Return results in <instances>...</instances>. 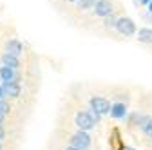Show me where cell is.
<instances>
[{
	"label": "cell",
	"instance_id": "obj_1",
	"mask_svg": "<svg viewBox=\"0 0 152 150\" xmlns=\"http://www.w3.org/2000/svg\"><path fill=\"white\" fill-rule=\"evenodd\" d=\"M98 121H100V116L94 114L92 110H78L76 116H74V125L78 127L80 130H83V132L94 128Z\"/></svg>",
	"mask_w": 152,
	"mask_h": 150
},
{
	"label": "cell",
	"instance_id": "obj_2",
	"mask_svg": "<svg viewBox=\"0 0 152 150\" xmlns=\"http://www.w3.org/2000/svg\"><path fill=\"white\" fill-rule=\"evenodd\" d=\"M92 145V139L87 132L83 130H78V132H74L69 139V146L72 148H80V150H89V146Z\"/></svg>",
	"mask_w": 152,
	"mask_h": 150
},
{
	"label": "cell",
	"instance_id": "obj_3",
	"mask_svg": "<svg viewBox=\"0 0 152 150\" xmlns=\"http://www.w3.org/2000/svg\"><path fill=\"white\" fill-rule=\"evenodd\" d=\"M89 105H91V110L98 116H103V114L110 112V101L103 96H92L89 100Z\"/></svg>",
	"mask_w": 152,
	"mask_h": 150
},
{
	"label": "cell",
	"instance_id": "obj_4",
	"mask_svg": "<svg viewBox=\"0 0 152 150\" xmlns=\"http://www.w3.org/2000/svg\"><path fill=\"white\" fill-rule=\"evenodd\" d=\"M114 29H118L121 34H125V36H132L136 33V24H134V20L132 18H129V16H121V18H118L116 20V27Z\"/></svg>",
	"mask_w": 152,
	"mask_h": 150
},
{
	"label": "cell",
	"instance_id": "obj_5",
	"mask_svg": "<svg viewBox=\"0 0 152 150\" xmlns=\"http://www.w3.org/2000/svg\"><path fill=\"white\" fill-rule=\"evenodd\" d=\"M94 15L96 16H102V18H107L112 15V4L110 0H96V6H94Z\"/></svg>",
	"mask_w": 152,
	"mask_h": 150
},
{
	"label": "cell",
	"instance_id": "obj_6",
	"mask_svg": "<svg viewBox=\"0 0 152 150\" xmlns=\"http://www.w3.org/2000/svg\"><path fill=\"white\" fill-rule=\"evenodd\" d=\"M2 92H4V98H18L22 92V87L18 82H11V83H2Z\"/></svg>",
	"mask_w": 152,
	"mask_h": 150
},
{
	"label": "cell",
	"instance_id": "obj_7",
	"mask_svg": "<svg viewBox=\"0 0 152 150\" xmlns=\"http://www.w3.org/2000/svg\"><path fill=\"white\" fill-rule=\"evenodd\" d=\"M109 114H110V118H114V119H123V118H127V103H123V101L112 103Z\"/></svg>",
	"mask_w": 152,
	"mask_h": 150
},
{
	"label": "cell",
	"instance_id": "obj_8",
	"mask_svg": "<svg viewBox=\"0 0 152 150\" xmlns=\"http://www.w3.org/2000/svg\"><path fill=\"white\" fill-rule=\"evenodd\" d=\"M0 67H9L13 71H18L20 69V60L15 58V56H11V54H7V52H4L2 56H0Z\"/></svg>",
	"mask_w": 152,
	"mask_h": 150
},
{
	"label": "cell",
	"instance_id": "obj_9",
	"mask_svg": "<svg viewBox=\"0 0 152 150\" xmlns=\"http://www.w3.org/2000/svg\"><path fill=\"white\" fill-rule=\"evenodd\" d=\"M0 82H2V83L18 82V72L9 69V67H0Z\"/></svg>",
	"mask_w": 152,
	"mask_h": 150
},
{
	"label": "cell",
	"instance_id": "obj_10",
	"mask_svg": "<svg viewBox=\"0 0 152 150\" xmlns=\"http://www.w3.org/2000/svg\"><path fill=\"white\" fill-rule=\"evenodd\" d=\"M6 52L11 54V56H15V58H18V56L24 52V45L18 42V40H9L6 44Z\"/></svg>",
	"mask_w": 152,
	"mask_h": 150
},
{
	"label": "cell",
	"instance_id": "obj_11",
	"mask_svg": "<svg viewBox=\"0 0 152 150\" xmlns=\"http://www.w3.org/2000/svg\"><path fill=\"white\" fill-rule=\"evenodd\" d=\"M138 127L141 128V132H143L145 136L152 138V118H150V116H141Z\"/></svg>",
	"mask_w": 152,
	"mask_h": 150
},
{
	"label": "cell",
	"instance_id": "obj_12",
	"mask_svg": "<svg viewBox=\"0 0 152 150\" xmlns=\"http://www.w3.org/2000/svg\"><path fill=\"white\" fill-rule=\"evenodd\" d=\"M138 40L141 44H152V29L148 27H143L138 31Z\"/></svg>",
	"mask_w": 152,
	"mask_h": 150
},
{
	"label": "cell",
	"instance_id": "obj_13",
	"mask_svg": "<svg viewBox=\"0 0 152 150\" xmlns=\"http://www.w3.org/2000/svg\"><path fill=\"white\" fill-rule=\"evenodd\" d=\"M80 9H94L96 6V0H78Z\"/></svg>",
	"mask_w": 152,
	"mask_h": 150
},
{
	"label": "cell",
	"instance_id": "obj_14",
	"mask_svg": "<svg viewBox=\"0 0 152 150\" xmlns=\"http://www.w3.org/2000/svg\"><path fill=\"white\" fill-rule=\"evenodd\" d=\"M9 110H11L9 103H7L6 100H0V114H4V116H7V114H9Z\"/></svg>",
	"mask_w": 152,
	"mask_h": 150
},
{
	"label": "cell",
	"instance_id": "obj_15",
	"mask_svg": "<svg viewBox=\"0 0 152 150\" xmlns=\"http://www.w3.org/2000/svg\"><path fill=\"white\" fill-rule=\"evenodd\" d=\"M105 27H107V29H112V27H116V18H114L112 15L105 18Z\"/></svg>",
	"mask_w": 152,
	"mask_h": 150
},
{
	"label": "cell",
	"instance_id": "obj_16",
	"mask_svg": "<svg viewBox=\"0 0 152 150\" xmlns=\"http://www.w3.org/2000/svg\"><path fill=\"white\" fill-rule=\"evenodd\" d=\"M6 139V128H4V125H0V141H4Z\"/></svg>",
	"mask_w": 152,
	"mask_h": 150
},
{
	"label": "cell",
	"instance_id": "obj_17",
	"mask_svg": "<svg viewBox=\"0 0 152 150\" xmlns=\"http://www.w3.org/2000/svg\"><path fill=\"white\" fill-rule=\"evenodd\" d=\"M4 121H6V116H4V114H0V125H4Z\"/></svg>",
	"mask_w": 152,
	"mask_h": 150
},
{
	"label": "cell",
	"instance_id": "obj_18",
	"mask_svg": "<svg viewBox=\"0 0 152 150\" xmlns=\"http://www.w3.org/2000/svg\"><path fill=\"white\" fill-rule=\"evenodd\" d=\"M140 2H141V4H145V6H148V4L152 2V0H140Z\"/></svg>",
	"mask_w": 152,
	"mask_h": 150
},
{
	"label": "cell",
	"instance_id": "obj_19",
	"mask_svg": "<svg viewBox=\"0 0 152 150\" xmlns=\"http://www.w3.org/2000/svg\"><path fill=\"white\" fill-rule=\"evenodd\" d=\"M0 100H6L4 98V92H2V85H0Z\"/></svg>",
	"mask_w": 152,
	"mask_h": 150
},
{
	"label": "cell",
	"instance_id": "obj_20",
	"mask_svg": "<svg viewBox=\"0 0 152 150\" xmlns=\"http://www.w3.org/2000/svg\"><path fill=\"white\" fill-rule=\"evenodd\" d=\"M65 150H80V148H72V146H65Z\"/></svg>",
	"mask_w": 152,
	"mask_h": 150
},
{
	"label": "cell",
	"instance_id": "obj_21",
	"mask_svg": "<svg viewBox=\"0 0 152 150\" xmlns=\"http://www.w3.org/2000/svg\"><path fill=\"white\" fill-rule=\"evenodd\" d=\"M148 11H150V13H152V2H150V4H148Z\"/></svg>",
	"mask_w": 152,
	"mask_h": 150
},
{
	"label": "cell",
	"instance_id": "obj_22",
	"mask_svg": "<svg viewBox=\"0 0 152 150\" xmlns=\"http://www.w3.org/2000/svg\"><path fill=\"white\" fill-rule=\"evenodd\" d=\"M0 150H4V143L2 141H0Z\"/></svg>",
	"mask_w": 152,
	"mask_h": 150
},
{
	"label": "cell",
	"instance_id": "obj_23",
	"mask_svg": "<svg viewBox=\"0 0 152 150\" xmlns=\"http://www.w3.org/2000/svg\"><path fill=\"white\" fill-rule=\"evenodd\" d=\"M69 2H78V0H69Z\"/></svg>",
	"mask_w": 152,
	"mask_h": 150
},
{
	"label": "cell",
	"instance_id": "obj_24",
	"mask_svg": "<svg viewBox=\"0 0 152 150\" xmlns=\"http://www.w3.org/2000/svg\"><path fill=\"white\" fill-rule=\"evenodd\" d=\"M127 150H134V148H127Z\"/></svg>",
	"mask_w": 152,
	"mask_h": 150
}]
</instances>
